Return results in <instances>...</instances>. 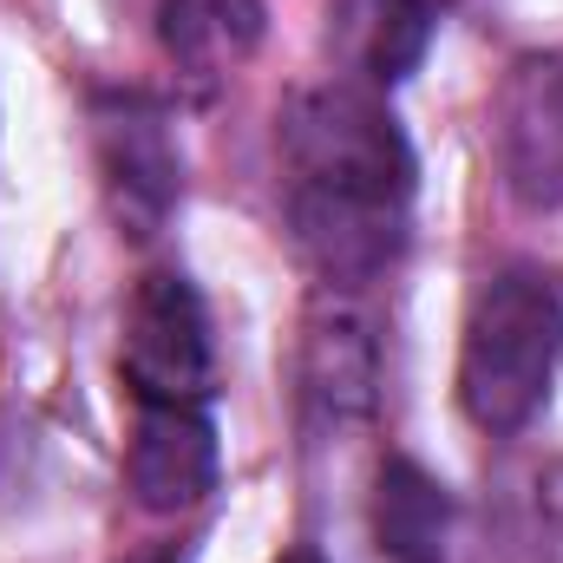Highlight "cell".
<instances>
[{
  "mask_svg": "<svg viewBox=\"0 0 563 563\" xmlns=\"http://www.w3.org/2000/svg\"><path fill=\"white\" fill-rule=\"evenodd\" d=\"M288 157V230L308 269L334 288L387 276L407 250L413 144L380 92L328 79L295 92L282 112Z\"/></svg>",
  "mask_w": 563,
  "mask_h": 563,
  "instance_id": "cell-1",
  "label": "cell"
},
{
  "mask_svg": "<svg viewBox=\"0 0 563 563\" xmlns=\"http://www.w3.org/2000/svg\"><path fill=\"white\" fill-rule=\"evenodd\" d=\"M301 407L328 432L374 420L380 407V347L374 321L347 295H321L301 321Z\"/></svg>",
  "mask_w": 563,
  "mask_h": 563,
  "instance_id": "cell-6",
  "label": "cell"
},
{
  "mask_svg": "<svg viewBox=\"0 0 563 563\" xmlns=\"http://www.w3.org/2000/svg\"><path fill=\"white\" fill-rule=\"evenodd\" d=\"M498 170L505 190L525 210H558L563 203V53H525L492 112Z\"/></svg>",
  "mask_w": 563,
  "mask_h": 563,
  "instance_id": "cell-5",
  "label": "cell"
},
{
  "mask_svg": "<svg viewBox=\"0 0 563 563\" xmlns=\"http://www.w3.org/2000/svg\"><path fill=\"white\" fill-rule=\"evenodd\" d=\"M119 374L139 407H203L210 400V321L177 269H151L125 308Z\"/></svg>",
  "mask_w": 563,
  "mask_h": 563,
  "instance_id": "cell-3",
  "label": "cell"
},
{
  "mask_svg": "<svg viewBox=\"0 0 563 563\" xmlns=\"http://www.w3.org/2000/svg\"><path fill=\"white\" fill-rule=\"evenodd\" d=\"M563 367V288L538 269H498L472 295L459 341V400L478 432H525Z\"/></svg>",
  "mask_w": 563,
  "mask_h": 563,
  "instance_id": "cell-2",
  "label": "cell"
},
{
  "mask_svg": "<svg viewBox=\"0 0 563 563\" xmlns=\"http://www.w3.org/2000/svg\"><path fill=\"white\" fill-rule=\"evenodd\" d=\"M92 139H99V177H106V203H112L119 230L139 243L157 236L184 190L164 112L144 92H106L92 106Z\"/></svg>",
  "mask_w": 563,
  "mask_h": 563,
  "instance_id": "cell-4",
  "label": "cell"
},
{
  "mask_svg": "<svg viewBox=\"0 0 563 563\" xmlns=\"http://www.w3.org/2000/svg\"><path fill=\"white\" fill-rule=\"evenodd\" d=\"M276 563H328V558H321V551H308V544H295V551H282Z\"/></svg>",
  "mask_w": 563,
  "mask_h": 563,
  "instance_id": "cell-11",
  "label": "cell"
},
{
  "mask_svg": "<svg viewBox=\"0 0 563 563\" xmlns=\"http://www.w3.org/2000/svg\"><path fill=\"white\" fill-rule=\"evenodd\" d=\"M263 33H269L263 0H164L157 7V46L190 86H217L236 66H250Z\"/></svg>",
  "mask_w": 563,
  "mask_h": 563,
  "instance_id": "cell-9",
  "label": "cell"
},
{
  "mask_svg": "<svg viewBox=\"0 0 563 563\" xmlns=\"http://www.w3.org/2000/svg\"><path fill=\"white\" fill-rule=\"evenodd\" d=\"M374 544L387 563L452 558V492L420 459H387L374 478Z\"/></svg>",
  "mask_w": 563,
  "mask_h": 563,
  "instance_id": "cell-10",
  "label": "cell"
},
{
  "mask_svg": "<svg viewBox=\"0 0 563 563\" xmlns=\"http://www.w3.org/2000/svg\"><path fill=\"white\" fill-rule=\"evenodd\" d=\"M432 46V7L426 0H334L328 7V53L341 59V79L387 92L400 86Z\"/></svg>",
  "mask_w": 563,
  "mask_h": 563,
  "instance_id": "cell-8",
  "label": "cell"
},
{
  "mask_svg": "<svg viewBox=\"0 0 563 563\" xmlns=\"http://www.w3.org/2000/svg\"><path fill=\"white\" fill-rule=\"evenodd\" d=\"M125 485L151 518H177L217 485V426L203 407H139L125 445Z\"/></svg>",
  "mask_w": 563,
  "mask_h": 563,
  "instance_id": "cell-7",
  "label": "cell"
}]
</instances>
